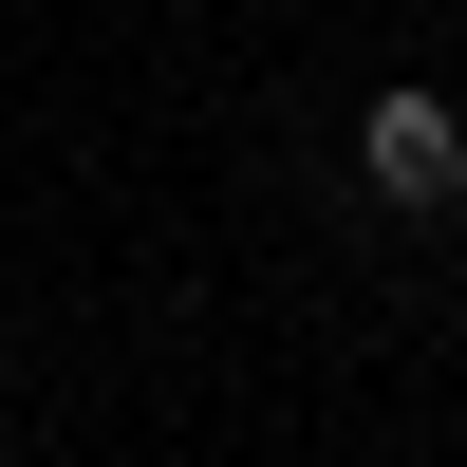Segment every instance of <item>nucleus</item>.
<instances>
[{
	"label": "nucleus",
	"mask_w": 467,
	"mask_h": 467,
	"mask_svg": "<svg viewBox=\"0 0 467 467\" xmlns=\"http://www.w3.org/2000/svg\"><path fill=\"white\" fill-rule=\"evenodd\" d=\"M356 169H374V206H411V224L467 206V112H449V94H374V112H356Z\"/></svg>",
	"instance_id": "obj_1"
}]
</instances>
